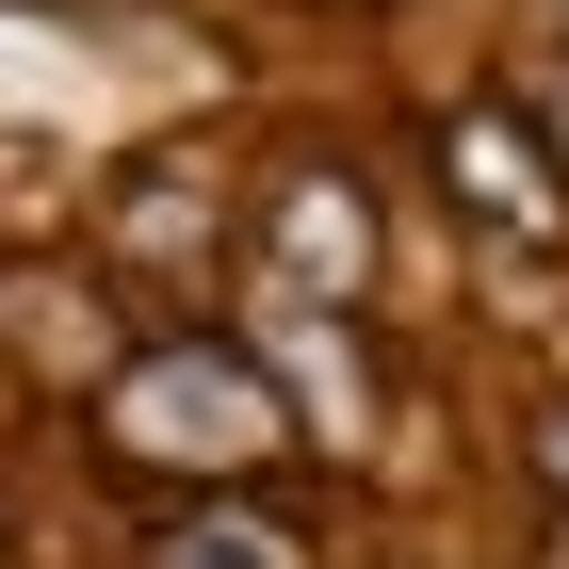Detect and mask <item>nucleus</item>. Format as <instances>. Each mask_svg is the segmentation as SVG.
<instances>
[{"label":"nucleus","mask_w":569,"mask_h":569,"mask_svg":"<svg viewBox=\"0 0 569 569\" xmlns=\"http://www.w3.org/2000/svg\"><path fill=\"white\" fill-rule=\"evenodd\" d=\"M553 569H569V537H553Z\"/></svg>","instance_id":"7"},{"label":"nucleus","mask_w":569,"mask_h":569,"mask_svg":"<svg viewBox=\"0 0 569 569\" xmlns=\"http://www.w3.org/2000/svg\"><path fill=\"white\" fill-rule=\"evenodd\" d=\"M163 569H293V537H277V521H228V505H196V521H163Z\"/></svg>","instance_id":"3"},{"label":"nucleus","mask_w":569,"mask_h":569,"mask_svg":"<svg viewBox=\"0 0 569 569\" xmlns=\"http://www.w3.org/2000/svg\"><path fill=\"white\" fill-rule=\"evenodd\" d=\"M277 439L293 423H277V391L228 342H163V358L114 375V456H147V472H261Z\"/></svg>","instance_id":"1"},{"label":"nucleus","mask_w":569,"mask_h":569,"mask_svg":"<svg viewBox=\"0 0 569 569\" xmlns=\"http://www.w3.org/2000/svg\"><path fill=\"white\" fill-rule=\"evenodd\" d=\"M277 244H293L309 277H358V261H375V228H358L342 196H326V179H309V196H277Z\"/></svg>","instance_id":"4"},{"label":"nucleus","mask_w":569,"mask_h":569,"mask_svg":"<svg viewBox=\"0 0 569 569\" xmlns=\"http://www.w3.org/2000/svg\"><path fill=\"white\" fill-rule=\"evenodd\" d=\"M537 472H553V488H569V407H553V423H537Z\"/></svg>","instance_id":"5"},{"label":"nucleus","mask_w":569,"mask_h":569,"mask_svg":"<svg viewBox=\"0 0 569 569\" xmlns=\"http://www.w3.org/2000/svg\"><path fill=\"white\" fill-rule=\"evenodd\" d=\"M553 131H569V82H553Z\"/></svg>","instance_id":"6"},{"label":"nucleus","mask_w":569,"mask_h":569,"mask_svg":"<svg viewBox=\"0 0 569 569\" xmlns=\"http://www.w3.org/2000/svg\"><path fill=\"white\" fill-rule=\"evenodd\" d=\"M439 179L472 196L488 228H521V244H569V196H553V147L521 114H439Z\"/></svg>","instance_id":"2"}]
</instances>
